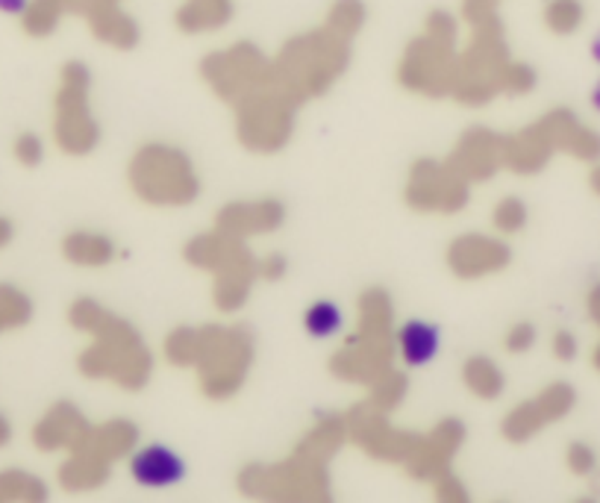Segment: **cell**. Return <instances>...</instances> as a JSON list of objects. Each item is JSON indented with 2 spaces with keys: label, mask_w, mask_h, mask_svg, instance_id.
<instances>
[{
  "label": "cell",
  "mask_w": 600,
  "mask_h": 503,
  "mask_svg": "<svg viewBox=\"0 0 600 503\" xmlns=\"http://www.w3.org/2000/svg\"><path fill=\"white\" fill-rule=\"evenodd\" d=\"M69 324L86 333L88 345L77 359L80 374L88 380H109L121 388L136 392L151 380L154 359L139 336V330L127 319L107 310L95 298H74L69 303Z\"/></svg>",
  "instance_id": "obj_1"
},
{
  "label": "cell",
  "mask_w": 600,
  "mask_h": 503,
  "mask_svg": "<svg viewBox=\"0 0 600 503\" xmlns=\"http://www.w3.org/2000/svg\"><path fill=\"white\" fill-rule=\"evenodd\" d=\"M348 439L345 418L327 416L277 465H248L239 489L260 503H310L327 492V463Z\"/></svg>",
  "instance_id": "obj_2"
},
{
  "label": "cell",
  "mask_w": 600,
  "mask_h": 503,
  "mask_svg": "<svg viewBox=\"0 0 600 503\" xmlns=\"http://www.w3.org/2000/svg\"><path fill=\"white\" fill-rule=\"evenodd\" d=\"M353 41L341 39L324 24L300 29L272 53L274 86L303 107L327 97L350 71Z\"/></svg>",
  "instance_id": "obj_3"
},
{
  "label": "cell",
  "mask_w": 600,
  "mask_h": 503,
  "mask_svg": "<svg viewBox=\"0 0 600 503\" xmlns=\"http://www.w3.org/2000/svg\"><path fill=\"white\" fill-rule=\"evenodd\" d=\"M459 48H463V19L442 7L430 10L421 21V29L397 57L395 83L407 95L445 100L454 92Z\"/></svg>",
  "instance_id": "obj_4"
},
{
  "label": "cell",
  "mask_w": 600,
  "mask_h": 503,
  "mask_svg": "<svg viewBox=\"0 0 600 503\" xmlns=\"http://www.w3.org/2000/svg\"><path fill=\"white\" fill-rule=\"evenodd\" d=\"M395 362V300L383 286H371L357 300V330L333 359L329 371L348 383L371 386Z\"/></svg>",
  "instance_id": "obj_5"
},
{
  "label": "cell",
  "mask_w": 600,
  "mask_h": 503,
  "mask_svg": "<svg viewBox=\"0 0 600 503\" xmlns=\"http://www.w3.org/2000/svg\"><path fill=\"white\" fill-rule=\"evenodd\" d=\"M127 189L154 209H185L201 197L204 180L185 147L151 139L127 159Z\"/></svg>",
  "instance_id": "obj_6"
},
{
  "label": "cell",
  "mask_w": 600,
  "mask_h": 503,
  "mask_svg": "<svg viewBox=\"0 0 600 503\" xmlns=\"http://www.w3.org/2000/svg\"><path fill=\"white\" fill-rule=\"evenodd\" d=\"M463 24L468 36L459 48L451 100L465 109H483L504 95V71L513 62V50L501 12H485Z\"/></svg>",
  "instance_id": "obj_7"
},
{
  "label": "cell",
  "mask_w": 600,
  "mask_h": 503,
  "mask_svg": "<svg viewBox=\"0 0 600 503\" xmlns=\"http://www.w3.org/2000/svg\"><path fill=\"white\" fill-rule=\"evenodd\" d=\"M100 121L92 104V69L69 59L59 69L53 104H50V139L65 156H88L100 145Z\"/></svg>",
  "instance_id": "obj_8"
},
{
  "label": "cell",
  "mask_w": 600,
  "mask_h": 503,
  "mask_svg": "<svg viewBox=\"0 0 600 503\" xmlns=\"http://www.w3.org/2000/svg\"><path fill=\"white\" fill-rule=\"evenodd\" d=\"M232 109L236 142L253 156H274L286 151L298 130L300 107L274 80L260 92L242 97Z\"/></svg>",
  "instance_id": "obj_9"
},
{
  "label": "cell",
  "mask_w": 600,
  "mask_h": 503,
  "mask_svg": "<svg viewBox=\"0 0 600 503\" xmlns=\"http://www.w3.org/2000/svg\"><path fill=\"white\" fill-rule=\"evenodd\" d=\"M253 366V336L244 324L201 327V350L194 359L197 383L209 400H227L248 380Z\"/></svg>",
  "instance_id": "obj_10"
},
{
  "label": "cell",
  "mask_w": 600,
  "mask_h": 503,
  "mask_svg": "<svg viewBox=\"0 0 600 503\" xmlns=\"http://www.w3.org/2000/svg\"><path fill=\"white\" fill-rule=\"evenodd\" d=\"M201 83L213 92L221 104L236 107L242 97L253 95L272 83V53H265L251 39L230 41L209 50L197 65Z\"/></svg>",
  "instance_id": "obj_11"
},
{
  "label": "cell",
  "mask_w": 600,
  "mask_h": 503,
  "mask_svg": "<svg viewBox=\"0 0 600 503\" xmlns=\"http://www.w3.org/2000/svg\"><path fill=\"white\" fill-rule=\"evenodd\" d=\"M404 204L416 215L454 218L471 204V183H465L447 156H418L404 180Z\"/></svg>",
  "instance_id": "obj_12"
},
{
  "label": "cell",
  "mask_w": 600,
  "mask_h": 503,
  "mask_svg": "<svg viewBox=\"0 0 600 503\" xmlns=\"http://www.w3.org/2000/svg\"><path fill=\"white\" fill-rule=\"evenodd\" d=\"M509 262H513V251L497 232H459L445 248L447 272L459 283H480L497 277L509 268Z\"/></svg>",
  "instance_id": "obj_13"
},
{
  "label": "cell",
  "mask_w": 600,
  "mask_h": 503,
  "mask_svg": "<svg viewBox=\"0 0 600 503\" xmlns=\"http://www.w3.org/2000/svg\"><path fill=\"white\" fill-rule=\"evenodd\" d=\"M504 133H497L492 127L475 124L456 136L447 163L454 165L465 183H489L497 177V171H504Z\"/></svg>",
  "instance_id": "obj_14"
},
{
  "label": "cell",
  "mask_w": 600,
  "mask_h": 503,
  "mask_svg": "<svg viewBox=\"0 0 600 503\" xmlns=\"http://www.w3.org/2000/svg\"><path fill=\"white\" fill-rule=\"evenodd\" d=\"M345 427H348V439H353L365 454L383 463H407L418 442V435L395 430L388 424L386 412H380L371 404L353 409L345 418Z\"/></svg>",
  "instance_id": "obj_15"
},
{
  "label": "cell",
  "mask_w": 600,
  "mask_h": 503,
  "mask_svg": "<svg viewBox=\"0 0 600 503\" xmlns=\"http://www.w3.org/2000/svg\"><path fill=\"white\" fill-rule=\"evenodd\" d=\"M286 224V204L277 197H239V201H227V204L215 213V230H221L230 239L239 242H251L272 236Z\"/></svg>",
  "instance_id": "obj_16"
},
{
  "label": "cell",
  "mask_w": 600,
  "mask_h": 503,
  "mask_svg": "<svg viewBox=\"0 0 600 503\" xmlns=\"http://www.w3.org/2000/svg\"><path fill=\"white\" fill-rule=\"evenodd\" d=\"M209 277H213L215 310L224 315L244 310V303L251 300L253 283H256V256L248 248V242L232 239L230 251Z\"/></svg>",
  "instance_id": "obj_17"
},
{
  "label": "cell",
  "mask_w": 600,
  "mask_h": 503,
  "mask_svg": "<svg viewBox=\"0 0 600 503\" xmlns=\"http://www.w3.org/2000/svg\"><path fill=\"white\" fill-rule=\"evenodd\" d=\"M465 442V427L456 418H445L427 435H418L416 447L404 465H407L409 477L416 480H436L447 475V468L454 463L456 451Z\"/></svg>",
  "instance_id": "obj_18"
},
{
  "label": "cell",
  "mask_w": 600,
  "mask_h": 503,
  "mask_svg": "<svg viewBox=\"0 0 600 503\" xmlns=\"http://www.w3.org/2000/svg\"><path fill=\"white\" fill-rule=\"evenodd\" d=\"M124 3L127 0H107V3H97L95 10H88L83 15L92 39L97 45H104V48L118 50V53L136 50L139 41H142V24Z\"/></svg>",
  "instance_id": "obj_19"
},
{
  "label": "cell",
  "mask_w": 600,
  "mask_h": 503,
  "mask_svg": "<svg viewBox=\"0 0 600 503\" xmlns=\"http://www.w3.org/2000/svg\"><path fill=\"white\" fill-rule=\"evenodd\" d=\"M88 433H92V424L86 421V416L69 400H59L33 427V445L39 451H48V454H53V451H69L71 454L86 442Z\"/></svg>",
  "instance_id": "obj_20"
},
{
  "label": "cell",
  "mask_w": 600,
  "mask_h": 503,
  "mask_svg": "<svg viewBox=\"0 0 600 503\" xmlns=\"http://www.w3.org/2000/svg\"><path fill=\"white\" fill-rule=\"evenodd\" d=\"M572 407V392L565 386L544 388L542 395L524 400L521 407H515L509 416L504 418V435L509 442H527L530 435H536L544 424H551L553 418H560L565 409Z\"/></svg>",
  "instance_id": "obj_21"
},
{
  "label": "cell",
  "mask_w": 600,
  "mask_h": 503,
  "mask_svg": "<svg viewBox=\"0 0 600 503\" xmlns=\"http://www.w3.org/2000/svg\"><path fill=\"white\" fill-rule=\"evenodd\" d=\"M236 19V0H180L175 10V27L183 36H215Z\"/></svg>",
  "instance_id": "obj_22"
},
{
  "label": "cell",
  "mask_w": 600,
  "mask_h": 503,
  "mask_svg": "<svg viewBox=\"0 0 600 503\" xmlns=\"http://www.w3.org/2000/svg\"><path fill=\"white\" fill-rule=\"evenodd\" d=\"M62 256L65 262H71L74 268H107L118 260V242L104 230H95V227H77V230H69L62 236Z\"/></svg>",
  "instance_id": "obj_23"
},
{
  "label": "cell",
  "mask_w": 600,
  "mask_h": 503,
  "mask_svg": "<svg viewBox=\"0 0 600 503\" xmlns=\"http://www.w3.org/2000/svg\"><path fill=\"white\" fill-rule=\"evenodd\" d=\"M553 147L544 136V130L539 124H530L509 133L504 145V168L513 175H539L544 165L551 163Z\"/></svg>",
  "instance_id": "obj_24"
},
{
  "label": "cell",
  "mask_w": 600,
  "mask_h": 503,
  "mask_svg": "<svg viewBox=\"0 0 600 503\" xmlns=\"http://www.w3.org/2000/svg\"><path fill=\"white\" fill-rule=\"evenodd\" d=\"M130 475L139 486L147 489H165V486H175L183 480L185 465L183 459L165 445H147L133 454L130 459Z\"/></svg>",
  "instance_id": "obj_25"
},
{
  "label": "cell",
  "mask_w": 600,
  "mask_h": 503,
  "mask_svg": "<svg viewBox=\"0 0 600 503\" xmlns=\"http://www.w3.org/2000/svg\"><path fill=\"white\" fill-rule=\"evenodd\" d=\"M536 124L542 127L553 151H565V154L580 156V159H591L600 151L598 136L583 124H577V118L572 112H565V109H553V112L539 118Z\"/></svg>",
  "instance_id": "obj_26"
},
{
  "label": "cell",
  "mask_w": 600,
  "mask_h": 503,
  "mask_svg": "<svg viewBox=\"0 0 600 503\" xmlns=\"http://www.w3.org/2000/svg\"><path fill=\"white\" fill-rule=\"evenodd\" d=\"M109 459L92 451V447L83 442L77 451H71L69 459L59 468V486L65 492H92V489H100L107 483L109 477Z\"/></svg>",
  "instance_id": "obj_27"
},
{
  "label": "cell",
  "mask_w": 600,
  "mask_h": 503,
  "mask_svg": "<svg viewBox=\"0 0 600 503\" xmlns=\"http://www.w3.org/2000/svg\"><path fill=\"white\" fill-rule=\"evenodd\" d=\"M442 348V333L430 321H407L395 330V350L407 366H427Z\"/></svg>",
  "instance_id": "obj_28"
},
{
  "label": "cell",
  "mask_w": 600,
  "mask_h": 503,
  "mask_svg": "<svg viewBox=\"0 0 600 503\" xmlns=\"http://www.w3.org/2000/svg\"><path fill=\"white\" fill-rule=\"evenodd\" d=\"M19 19L29 39H48L62 21L71 19V0H27Z\"/></svg>",
  "instance_id": "obj_29"
},
{
  "label": "cell",
  "mask_w": 600,
  "mask_h": 503,
  "mask_svg": "<svg viewBox=\"0 0 600 503\" xmlns=\"http://www.w3.org/2000/svg\"><path fill=\"white\" fill-rule=\"evenodd\" d=\"M230 236H224L221 230L209 227V230L194 232L192 239L183 244V260L192 265L194 272L213 274L221 265L224 256H227V251H230Z\"/></svg>",
  "instance_id": "obj_30"
},
{
  "label": "cell",
  "mask_w": 600,
  "mask_h": 503,
  "mask_svg": "<svg viewBox=\"0 0 600 503\" xmlns=\"http://www.w3.org/2000/svg\"><path fill=\"white\" fill-rule=\"evenodd\" d=\"M463 383L480 400H494V397H501V392H504V371L497 368L494 359L477 354V357L465 359Z\"/></svg>",
  "instance_id": "obj_31"
},
{
  "label": "cell",
  "mask_w": 600,
  "mask_h": 503,
  "mask_svg": "<svg viewBox=\"0 0 600 503\" xmlns=\"http://www.w3.org/2000/svg\"><path fill=\"white\" fill-rule=\"evenodd\" d=\"M321 24L333 29L341 39L357 41L359 33L369 24V3L365 0H329Z\"/></svg>",
  "instance_id": "obj_32"
},
{
  "label": "cell",
  "mask_w": 600,
  "mask_h": 503,
  "mask_svg": "<svg viewBox=\"0 0 600 503\" xmlns=\"http://www.w3.org/2000/svg\"><path fill=\"white\" fill-rule=\"evenodd\" d=\"M48 501V486L36 475L7 468L0 471V503H45Z\"/></svg>",
  "instance_id": "obj_33"
},
{
  "label": "cell",
  "mask_w": 600,
  "mask_h": 503,
  "mask_svg": "<svg viewBox=\"0 0 600 503\" xmlns=\"http://www.w3.org/2000/svg\"><path fill=\"white\" fill-rule=\"evenodd\" d=\"M33 319V300L15 283H0V336L27 327Z\"/></svg>",
  "instance_id": "obj_34"
},
{
  "label": "cell",
  "mask_w": 600,
  "mask_h": 503,
  "mask_svg": "<svg viewBox=\"0 0 600 503\" xmlns=\"http://www.w3.org/2000/svg\"><path fill=\"white\" fill-rule=\"evenodd\" d=\"M197 350H201V327H175L165 336L163 354L171 366L194 368Z\"/></svg>",
  "instance_id": "obj_35"
},
{
  "label": "cell",
  "mask_w": 600,
  "mask_h": 503,
  "mask_svg": "<svg viewBox=\"0 0 600 503\" xmlns=\"http://www.w3.org/2000/svg\"><path fill=\"white\" fill-rule=\"evenodd\" d=\"M527 218H530V209H527L521 197L506 194L492 206V232H497L501 239L518 236L527 227Z\"/></svg>",
  "instance_id": "obj_36"
},
{
  "label": "cell",
  "mask_w": 600,
  "mask_h": 503,
  "mask_svg": "<svg viewBox=\"0 0 600 503\" xmlns=\"http://www.w3.org/2000/svg\"><path fill=\"white\" fill-rule=\"evenodd\" d=\"M341 324H345V319H341V310L333 300H315L303 312V330L310 333L312 339H329V336H336Z\"/></svg>",
  "instance_id": "obj_37"
},
{
  "label": "cell",
  "mask_w": 600,
  "mask_h": 503,
  "mask_svg": "<svg viewBox=\"0 0 600 503\" xmlns=\"http://www.w3.org/2000/svg\"><path fill=\"white\" fill-rule=\"evenodd\" d=\"M544 27L556 33V36H568L580 27L583 7L580 0H544L542 7Z\"/></svg>",
  "instance_id": "obj_38"
},
{
  "label": "cell",
  "mask_w": 600,
  "mask_h": 503,
  "mask_svg": "<svg viewBox=\"0 0 600 503\" xmlns=\"http://www.w3.org/2000/svg\"><path fill=\"white\" fill-rule=\"evenodd\" d=\"M404 395H407V378H404L400 371H395V368H388L386 374H380V378L371 383L369 404L388 416V412L397 409V404L404 400Z\"/></svg>",
  "instance_id": "obj_39"
},
{
  "label": "cell",
  "mask_w": 600,
  "mask_h": 503,
  "mask_svg": "<svg viewBox=\"0 0 600 503\" xmlns=\"http://www.w3.org/2000/svg\"><path fill=\"white\" fill-rule=\"evenodd\" d=\"M12 156L24 168H39L45 163V139L39 133H33V130H24L12 142Z\"/></svg>",
  "instance_id": "obj_40"
},
{
  "label": "cell",
  "mask_w": 600,
  "mask_h": 503,
  "mask_svg": "<svg viewBox=\"0 0 600 503\" xmlns=\"http://www.w3.org/2000/svg\"><path fill=\"white\" fill-rule=\"evenodd\" d=\"M532 88H536V71H532L527 62L513 57V62H509L504 71V95L524 97L530 95Z\"/></svg>",
  "instance_id": "obj_41"
},
{
  "label": "cell",
  "mask_w": 600,
  "mask_h": 503,
  "mask_svg": "<svg viewBox=\"0 0 600 503\" xmlns=\"http://www.w3.org/2000/svg\"><path fill=\"white\" fill-rule=\"evenodd\" d=\"M286 272H289V262H286L283 253L272 251V253H262V256H256V280L280 283L283 277H286Z\"/></svg>",
  "instance_id": "obj_42"
},
{
  "label": "cell",
  "mask_w": 600,
  "mask_h": 503,
  "mask_svg": "<svg viewBox=\"0 0 600 503\" xmlns=\"http://www.w3.org/2000/svg\"><path fill=\"white\" fill-rule=\"evenodd\" d=\"M536 345V327H532L530 321H518L513 327L506 330L504 336V348L509 354H527V350Z\"/></svg>",
  "instance_id": "obj_43"
},
{
  "label": "cell",
  "mask_w": 600,
  "mask_h": 503,
  "mask_svg": "<svg viewBox=\"0 0 600 503\" xmlns=\"http://www.w3.org/2000/svg\"><path fill=\"white\" fill-rule=\"evenodd\" d=\"M436 483V503H471L468 498V489L463 486L459 477H454L451 471L433 480Z\"/></svg>",
  "instance_id": "obj_44"
},
{
  "label": "cell",
  "mask_w": 600,
  "mask_h": 503,
  "mask_svg": "<svg viewBox=\"0 0 600 503\" xmlns=\"http://www.w3.org/2000/svg\"><path fill=\"white\" fill-rule=\"evenodd\" d=\"M485 12H501V0H463L459 19L471 21L477 15H485Z\"/></svg>",
  "instance_id": "obj_45"
},
{
  "label": "cell",
  "mask_w": 600,
  "mask_h": 503,
  "mask_svg": "<svg viewBox=\"0 0 600 503\" xmlns=\"http://www.w3.org/2000/svg\"><path fill=\"white\" fill-rule=\"evenodd\" d=\"M568 465H572L577 475H586V471H589V468H591L589 447L572 445V451H568Z\"/></svg>",
  "instance_id": "obj_46"
},
{
  "label": "cell",
  "mask_w": 600,
  "mask_h": 503,
  "mask_svg": "<svg viewBox=\"0 0 600 503\" xmlns=\"http://www.w3.org/2000/svg\"><path fill=\"white\" fill-rule=\"evenodd\" d=\"M574 350H577V345H574L572 333H556V336H553V354H556V357L572 359Z\"/></svg>",
  "instance_id": "obj_47"
},
{
  "label": "cell",
  "mask_w": 600,
  "mask_h": 503,
  "mask_svg": "<svg viewBox=\"0 0 600 503\" xmlns=\"http://www.w3.org/2000/svg\"><path fill=\"white\" fill-rule=\"evenodd\" d=\"M12 236H15V227H12L10 218H3V215H0V251L12 242Z\"/></svg>",
  "instance_id": "obj_48"
},
{
  "label": "cell",
  "mask_w": 600,
  "mask_h": 503,
  "mask_svg": "<svg viewBox=\"0 0 600 503\" xmlns=\"http://www.w3.org/2000/svg\"><path fill=\"white\" fill-rule=\"evenodd\" d=\"M27 7V0H0V12H10V15H21Z\"/></svg>",
  "instance_id": "obj_49"
},
{
  "label": "cell",
  "mask_w": 600,
  "mask_h": 503,
  "mask_svg": "<svg viewBox=\"0 0 600 503\" xmlns=\"http://www.w3.org/2000/svg\"><path fill=\"white\" fill-rule=\"evenodd\" d=\"M10 435H12L10 421H7V418L0 416V447H3V445H7V442H10Z\"/></svg>",
  "instance_id": "obj_50"
},
{
  "label": "cell",
  "mask_w": 600,
  "mask_h": 503,
  "mask_svg": "<svg viewBox=\"0 0 600 503\" xmlns=\"http://www.w3.org/2000/svg\"><path fill=\"white\" fill-rule=\"evenodd\" d=\"M591 104H595V109H598V112H600V83H598V88L591 92Z\"/></svg>",
  "instance_id": "obj_51"
},
{
  "label": "cell",
  "mask_w": 600,
  "mask_h": 503,
  "mask_svg": "<svg viewBox=\"0 0 600 503\" xmlns=\"http://www.w3.org/2000/svg\"><path fill=\"white\" fill-rule=\"evenodd\" d=\"M591 185H595V192L600 194V168L595 171V175H591Z\"/></svg>",
  "instance_id": "obj_52"
},
{
  "label": "cell",
  "mask_w": 600,
  "mask_h": 503,
  "mask_svg": "<svg viewBox=\"0 0 600 503\" xmlns=\"http://www.w3.org/2000/svg\"><path fill=\"white\" fill-rule=\"evenodd\" d=\"M591 53H595V59H598V62H600V36H598V39H595V45H591Z\"/></svg>",
  "instance_id": "obj_53"
},
{
  "label": "cell",
  "mask_w": 600,
  "mask_h": 503,
  "mask_svg": "<svg viewBox=\"0 0 600 503\" xmlns=\"http://www.w3.org/2000/svg\"><path fill=\"white\" fill-rule=\"evenodd\" d=\"M310 503H333V501H329V494H327V492H321L319 498H315V501H310Z\"/></svg>",
  "instance_id": "obj_54"
}]
</instances>
